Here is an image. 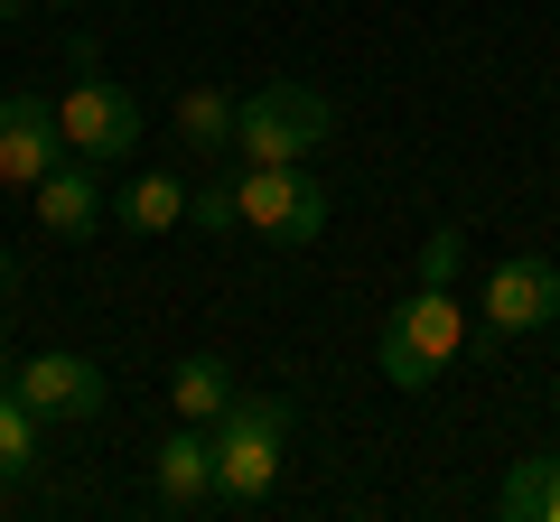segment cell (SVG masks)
I'll return each mask as SVG.
<instances>
[{
	"label": "cell",
	"mask_w": 560,
	"mask_h": 522,
	"mask_svg": "<svg viewBox=\"0 0 560 522\" xmlns=\"http://www.w3.org/2000/svg\"><path fill=\"white\" fill-rule=\"evenodd\" d=\"M206 439H215V503L253 513V503L280 485V448H290V402H280V392H234V402H224V420L206 429Z\"/></svg>",
	"instance_id": "6da1fadb"
},
{
	"label": "cell",
	"mask_w": 560,
	"mask_h": 522,
	"mask_svg": "<svg viewBox=\"0 0 560 522\" xmlns=\"http://www.w3.org/2000/svg\"><path fill=\"white\" fill-rule=\"evenodd\" d=\"M458 345H467V308L448 299V289H430L420 281L411 299L383 318V336H374V364H383V382L393 392H430V382L458 364Z\"/></svg>",
	"instance_id": "7a4b0ae2"
},
{
	"label": "cell",
	"mask_w": 560,
	"mask_h": 522,
	"mask_svg": "<svg viewBox=\"0 0 560 522\" xmlns=\"http://www.w3.org/2000/svg\"><path fill=\"white\" fill-rule=\"evenodd\" d=\"M337 141V103L318 84H261V94L234 103V159L271 168V159H308V150Z\"/></svg>",
	"instance_id": "3957f363"
},
{
	"label": "cell",
	"mask_w": 560,
	"mask_h": 522,
	"mask_svg": "<svg viewBox=\"0 0 560 522\" xmlns=\"http://www.w3.org/2000/svg\"><path fill=\"white\" fill-rule=\"evenodd\" d=\"M57 131H66V150L94 159V168H113V159H131V150H140V94L103 75L94 47H75V84L57 94Z\"/></svg>",
	"instance_id": "277c9868"
},
{
	"label": "cell",
	"mask_w": 560,
	"mask_h": 522,
	"mask_svg": "<svg viewBox=\"0 0 560 522\" xmlns=\"http://www.w3.org/2000/svg\"><path fill=\"white\" fill-rule=\"evenodd\" d=\"M234 224L261 242H318L327 234V187L308 178L300 159H271V168H234Z\"/></svg>",
	"instance_id": "5b68a950"
},
{
	"label": "cell",
	"mask_w": 560,
	"mask_h": 522,
	"mask_svg": "<svg viewBox=\"0 0 560 522\" xmlns=\"http://www.w3.org/2000/svg\"><path fill=\"white\" fill-rule=\"evenodd\" d=\"M477 308H486V327H495V336H541V327L560 318V261H541V252H504L495 271H486Z\"/></svg>",
	"instance_id": "8992f818"
},
{
	"label": "cell",
	"mask_w": 560,
	"mask_h": 522,
	"mask_svg": "<svg viewBox=\"0 0 560 522\" xmlns=\"http://www.w3.org/2000/svg\"><path fill=\"white\" fill-rule=\"evenodd\" d=\"M10 392L38 420H103L113 411V382H103L94 355H28V364H10Z\"/></svg>",
	"instance_id": "52a82bcc"
},
{
	"label": "cell",
	"mask_w": 560,
	"mask_h": 522,
	"mask_svg": "<svg viewBox=\"0 0 560 522\" xmlns=\"http://www.w3.org/2000/svg\"><path fill=\"white\" fill-rule=\"evenodd\" d=\"M66 131H57V103L47 94H0V187H38L57 168Z\"/></svg>",
	"instance_id": "ba28073f"
},
{
	"label": "cell",
	"mask_w": 560,
	"mask_h": 522,
	"mask_svg": "<svg viewBox=\"0 0 560 522\" xmlns=\"http://www.w3.org/2000/svg\"><path fill=\"white\" fill-rule=\"evenodd\" d=\"M150 495H160L168 513H197V503H215V439H206L197 420H178L160 448H150Z\"/></svg>",
	"instance_id": "9c48e42d"
},
{
	"label": "cell",
	"mask_w": 560,
	"mask_h": 522,
	"mask_svg": "<svg viewBox=\"0 0 560 522\" xmlns=\"http://www.w3.org/2000/svg\"><path fill=\"white\" fill-rule=\"evenodd\" d=\"M28 197H38V224H47L57 242H84V234L103 224V187H94V159H57L38 187H28Z\"/></svg>",
	"instance_id": "30bf717a"
},
{
	"label": "cell",
	"mask_w": 560,
	"mask_h": 522,
	"mask_svg": "<svg viewBox=\"0 0 560 522\" xmlns=\"http://www.w3.org/2000/svg\"><path fill=\"white\" fill-rule=\"evenodd\" d=\"M113 215L131 224V234H168V224H187V178L178 168H140V178L113 197Z\"/></svg>",
	"instance_id": "8fae6325"
},
{
	"label": "cell",
	"mask_w": 560,
	"mask_h": 522,
	"mask_svg": "<svg viewBox=\"0 0 560 522\" xmlns=\"http://www.w3.org/2000/svg\"><path fill=\"white\" fill-rule=\"evenodd\" d=\"M224 402H234V373H224V355H187L178 373H168V411H178V420L215 429Z\"/></svg>",
	"instance_id": "7c38bea8"
},
{
	"label": "cell",
	"mask_w": 560,
	"mask_h": 522,
	"mask_svg": "<svg viewBox=\"0 0 560 522\" xmlns=\"http://www.w3.org/2000/svg\"><path fill=\"white\" fill-rule=\"evenodd\" d=\"M38 458H47V420L10 392V382H0V495L38 476Z\"/></svg>",
	"instance_id": "4fadbf2b"
},
{
	"label": "cell",
	"mask_w": 560,
	"mask_h": 522,
	"mask_svg": "<svg viewBox=\"0 0 560 522\" xmlns=\"http://www.w3.org/2000/svg\"><path fill=\"white\" fill-rule=\"evenodd\" d=\"M495 513L504 522H560V458H514V466H504Z\"/></svg>",
	"instance_id": "5bb4252c"
},
{
	"label": "cell",
	"mask_w": 560,
	"mask_h": 522,
	"mask_svg": "<svg viewBox=\"0 0 560 522\" xmlns=\"http://www.w3.org/2000/svg\"><path fill=\"white\" fill-rule=\"evenodd\" d=\"M178 141L197 150V159L234 150V94H224V84H187L178 94Z\"/></svg>",
	"instance_id": "9a60e30c"
},
{
	"label": "cell",
	"mask_w": 560,
	"mask_h": 522,
	"mask_svg": "<svg viewBox=\"0 0 560 522\" xmlns=\"http://www.w3.org/2000/svg\"><path fill=\"white\" fill-rule=\"evenodd\" d=\"M458 261H467V234H458V224H440V234L420 242V281L448 289V281H458Z\"/></svg>",
	"instance_id": "2e32d148"
},
{
	"label": "cell",
	"mask_w": 560,
	"mask_h": 522,
	"mask_svg": "<svg viewBox=\"0 0 560 522\" xmlns=\"http://www.w3.org/2000/svg\"><path fill=\"white\" fill-rule=\"evenodd\" d=\"M187 215H197L206 234H224V224H234V178H206V187H187Z\"/></svg>",
	"instance_id": "e0dca14e"
},
{
	"label": "cell",
	"mask_w": 560,
	"mask_h": 522,
	"mask_svg": "<svg viewBox=\"0 0 560 522\" xmlns=\"http://www.w3.org/2000/svg\"><path fill=\"white\" fill-rule=\"evenodd\" d=\"M20 10H66V0H0V20H20Z\"/></svg>",
	"instance_id": "ac0fdd59"
},
{
	"label": "cell",
	"mask_w": 560,
	"mask_h": 522,
	"mask_svg": "<svg viewBox=\"0 0 560 522\" xmlns=\"http://www.w3.org/2000/svg\"><path fill=\"white\" fill-rule=\"evenodd\" d=\"M0 382H10V336H0Z\"/></svg>",
	"instance_id": "d6986e66"
},
{
	"label": "cell",
	"mask_w": 560,
	"mask_h": 522,
	"mask_svg": "<svg viewBox=\"0 0 560 522\" xmlns=\"http://www.w3.org/2000/svg\"><path fill=\"white\" fill-rule=\"evenodd\" d=\"M0 289H10V252H0Z\"/></svg>",
	"instance_id": "ffe728a7"
},
{
	"label": "cell",
	"mask_w": 560,
	"mask_h": 522,
	"mask_svg": "<svg viewBox=\"0 0 560 522\" xmlns=\"http://www.w3.org/2000/svg\"><path fill=\"white\" fill-rule=\"evenodd\" d=\"M551 411H560V382H551Z\"/></svg>",
	"instance_id": "44dd1931"
}]
</instances>
